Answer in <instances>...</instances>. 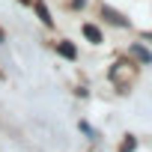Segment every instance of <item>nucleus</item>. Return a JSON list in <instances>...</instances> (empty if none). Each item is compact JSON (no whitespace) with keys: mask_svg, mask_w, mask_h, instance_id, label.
I'll list each match as a JSON object with an SVG mask.
<instances>
[{"mask_svg":"<svg viewBox=\"0 0 152 152\" xmlns=\"http://www.w3.org/2000/svg\"><path fill=\"white\" fill-rule=\"evenodd\" d=\"M131 54H134V57H137V60H140V63H146V66H149V63H152V54H149V48H143V45H140V42H137V45H134V48H131Z\"/></svg>","mask_w":152,"mask_h":152,"instance_id":"obj_3","label":"nucleus"},{"mask_svg":"<svg viewBox=\"0 0 152 152\" xmlns=\"http://www.w3.org/2000/svg\"><path fill=\"white\" fill-rule=\"evenodd\" d=\"M0 42H6V36H3V30H0Z\"/></svg>","mask_w":152,"mask_h":152,"instance_id":"obj_7","label":"nucleus"},{"mask_svg":"<svg viewBox=\"0 0 152 152\" xmlns=\"http://www.w3.org/2000/svg\"><path fill=\"white\" fill-rule=\"evenodd\" d=\"M84 36H87L93 45H99V42H102V30H99L96 24H84Z\"/></svg>","mask_w":152,"mask_h":152,"instance_id":"obj_2","label":"nucleus"},{"mask_svg":"<svg viewBox=\"0 0 152 152\" xmlns=\"http://www.w3.org/2000/svg\"><path fill=\"white\" fill-rule=\"evenodd\" d=\"M36 12H39V18L45 21V27H54V18H51V12H48L45 3H36Z\"/></svg>","mask_w":152,"mask_h":152,"instance_id":"obj_5","label":"nucleus"},{"mask_svg":"<svg viewBox=\"0 0 152 152\" xmlns=\"http://www.w3.org/2000/svg\"><path fill=\"white\" fill-rule=\"evenodd\" d=\"M102 15H104L110 24H119V27H125V24H128V21L119 15V12H113V9H107V6H102Z\"/></svg>","mask_w":152,"mask_h":152,"instance_id":"obj_1","label":"nucleus"},{"mask_svg":"<svg viewBox=\"0 0 152 152\" xmlns=\"http://www.w3.org/2000/svg\"><path fill=\"white\" fill-rule=\"evenodd\" d=\"M21 3H33V0H21Z\"/></svg>","mask_w":152,"mask_h":152,"instance_id":"obj_8","label":"nucleus"},{"mask_svg":"<svg viewBox=\"0 0 152 152\" xmlns=\"http://www.w3.org/2000/svg\"><path fill=\"white\" fill-rule=\"evenodd\" d=\"M134 149H137V137H131V134H128V137H125V143H122V149H119V152H134Z\"/></svg>","mask_w":152,"mask_h":152,"instance_id":"obj_6","label":"nucleus"},{"mask_svg":"<svg viewBox=\"0 0 152 152\" xmlns=\"http://www.w3.org/2000/svg\"><path fill=\"white\" fill-rule=\"evenodd\" d=\"M57 51H60L63 57H69V60L78 57V51H75V45H72V42H60V45H57Z\"/></svg>","mask_w":152,"mask_h":152,"instance_id":"obj_4","label":"nucleus"}]
</instances>
